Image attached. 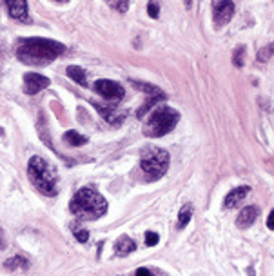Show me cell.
Wrapping results in <instances>:
<instances>
[{"instance_id":"cell-1","label":"cell","mask_w":274,"mask_h":276,"mask_svg":"<svg viewBox=\"0 0 274 276\" xmlns=\"http://www.w3.org/2000/svg\"><path fill=\"white\" fill-rule=\"evenodd\" d=\"M66 53V46L57 40H49L42 37L24 38L17 48V58L26 66L44 67L57 60L60 55Z\"/></svg>"},{"instance_id":"cell-2","label":"cell","mask_w":274,"mask_h":276,"mask_svg":"<svg viewBox=\"0 0 274 276\" xmlns=\"http://www.w3.org/2000/svg\"><path fill=\"white\" fill-rule=\"evenodd\" d=\"M69 211L80 220H96L107 211V202L93 187H82L69 202Z\"/></svg>"},{"instance_id":"cell-3","label":"cell","mask_w":274,"mask_h":276,"mask_svg":"<svg viewBox=\"0 0 274 276\" xmlns=\"http://www.w3.org/2000/svg\"><path fill=\"white\" fill-rule=\"evenodd\" d=\"M29 180L33 182L42 195L55 196L58 193V176L55 167L49 166L42 157H33L28 164Z\"/></svg>"},{"instance_id":"cell-4","label":"cell","mask_w":274,"mask_h":276,"mask_svg":"<svg viewBox=\"0 0 274 276\" xmlns=\"http://www.w3.org/2000/svg\"><path fill=\"white\" fill-rule=\"evenodd\" d=\"M178 120V111H175L173 107H169V105L158 107V109L149 114V120L144 124V134L149 138H160L164 134L171 133L176 127Z\"/></svg>"},{"instance_id":"cell-5","label":"cell","mask_w":274,"mask_h":276,"mask_svg":"<svg viewBox=\"0 0 274 276\" xmlns=\"http://www.w3.org/2000/svg\"><path fill=\"white\" fill-rule=\"evenodd\" d=\"M140 167H142L144 173L151 176L153 180H158L169 169V153L160 148L146 149L142 153V158H140Z\"/></svg>"},{"instance_id":"cell-6","label":"cell","mask_w":274,"mask_h":276,"mask_svg":"<svg viewBox=\"0 0 274 276\" xmlns=\"http://www.w3.org/2000/svg\"><path fill=\"white\" fill-rule=\"evenodd\" d=\"M95 91L98 95H102L105 100L109 102H114V104H118L120 100H123V96H125V91L123 87L120 86L118 82L114 80H107V78H100V80L95 82Z\"/></svg>"},{"instance_id":"cell-7","label":"cell","mask_w":274,"mask_h":276,"mask_svg":"<svg viewBox=\"0 0 274 276\" xmlns=\"http://www.w3.org/2000/svg\"><path fill=\"white\" fill-rule=\"evenodd\" d=\"M91 104L95 105V109L100 113V116L109 122L111 125H120L125 120V111H118V104H114V102H105V104H100V102H91Z\"/></svg>"},{"instance_id":"cell-8","label":"cell","mask_w":274,"mask_h":276,"mask_svg":"<svg viewBox=\"0 0 274 276\" xmlns=\"http://www.w3.org/2000/svg\"><path fill=\"white\" fill-rule=\"evenodd\" d=\"M51 84L48 76L40 75V73H26L24 75V93L26 95H37L42 89Z\"/></svg>"},{"instance_id":"cell-9","label":"cell","mask_w":274,"mask_h":276,"mask_svg":"<svg viewBox=\"0 0 274 276\" xmlns=\"http://www.w3.org/2000/svg\"><path fill=\"white\" fill-rule=\"evenodd\" d=\"M213 15H214V24L218 28L229 24L234 15V4L229 0H222V2H214L213 6Z\"/></svg>"},{"instance_id":"cell-10","label":"cell","mask_w":274,"mask_h":276,"mask_svg":"<svg viewBox=\"0 0 274 276\" xmlns=\"http://www.w3.org/2000/svg\"><path fill=\"white\" fill-rule=\"evenodd\" d=\"M6 8L10 11L11 19L19 20V22H24V24L31 22L29 11H28V2H26V0H10V2H6Z\"/></svg>"},{"instance_id":"cell-11","label":"cell","mask_w":274,"mask_h":276,"mask_svg":"<svg viewBox=\"0 0 274 276\" xmlns=\"http://www.w3.org/2000/svg\"><path fill=\"white\" fill-rule=\"evenodd\" d=\"M258 216H260V209L254 207V205H247V207H243V209L240 211V216H238V220H236V225L240 229H247L254 224Z\"/></svg>"},{"instance_id":"cell-12","label":"cell","mask_w":274,"mask_h":276,"mask_svg":"<svg viewBox=\"0 0 274 276\" xmlns=\"http://www.w3.org/2000/svg\"><path fill=\"white\" fill-rule=\"evenodd\" d=\"M250 187L249 186H241V187H236V189H232L229 195L225 196V200H223V207L227 209H234L240 205V202H243L247 195H249Z\"/></svg>"},{"instance_id":"cell-13","label":"cell","mask_w":274,"mask_h":276,"mask_svg":"<svg viewBox=\"0 0 274 276\" xmlns=\"http://www.w3.org/2000/svg\"><path fill=\"white\" fill-rule=\"evenodd\" d=\"M134 249H136V243L132 242V238L127 236V234H122V236L114 242V252H116L118 256H127Z\"/></svg>"},{"instance_id":"cell-14","label":"cell","mask_w":274,"mask_h":276,"mask_svg":"<svg viewBox=\"0 0 274 276\" xmlns=\"http://www.w3.org/2000/svg\"><path fill=\"white\" fill-rule=\"evenodd\" d=\"M4 267L10 272H22L29 267V262L22 256H13V258H10V260H6Z\"/></svg>"},{"instance_id":"cell-15","label":"cell","mask_w":274,"mask_h":276,"mask_svg":"<svg viewBox=\"0 0 274 276\" xmlns=\"http://www.w3.org/2000/svg\"><path fill=\"white\" fill-rule=\"evenodd\" d=\"M129 82H131V84L136 87V89L144 91V93H147L149 96H166V98H167V95L158 86H153V84H146V82H140V80H132V78Z\"/></svg>"},{"instance_id":"cell-16","label":"cell","mask_w":274,"mask_h":276,"mask_svg":"<svg viewBox=\"0 0 274 276\" xmlns=\"http://www.w3.org/2000/svg\"><path fill=\"white\" fill-rule=\"evenodd\" d=\"M66 75L69 76L73 82H76V84L87 86V73H85L80 66H69L66 69Z\"/></svg>"},{"instance_id":"cell-17","label":"cell","mask_w":274,"mask_h":276,"mask_svg":"<svg viewBox=\"0 0 274 276\" xmlns=\"http://www.w3.org/2000/svg\"><path fill=\"white\" fill-rule=\"evenodd\" d=\"M64 142H66L67 146H71V148H80V146L87 144V136L76 133V131H67V133L64 134Z\"/></svg>"},{"instance_id":"cell-18","label":"cell","mask_w":274,"mask_h":276,"mask_svg":"<svg viewBox=\"0 0 274 276\" xmlns=\"http://www.w3.org/2000/svg\"><path fill=\"white\" fill-rule=\"evenodd\" d=\"M162 100H166V96H147V100L144 102V105L136 111V116H138V118H144V116H146V114L149 113V111H151L153 107H155V105L158 104V102H162Z\"/></svg>"},{"instance_id":"cell-19","label":"cell","mask_w":274,"mask_h":276,"mask_svg":"<svg viewBox=\"0 0 274 276\" xmlns=\"http://www.w3.org/2000/svg\"><path fill=\"white\" fill-rule=\"evenodd\" d=\"M191 218H193V205L187 204L178 214V229H184L191 222Z\"/></svg>"},{"instance_id":"cell-20","label":"cell","mask_w":274,"mask_h":276,"mask_svg":"<svg viewBox=\"0 0 274 276\" xmlns=\"http://www.w3.org/2000/svg\"><path fill=\"white\" fill-rule=\"evenodd\" d=\"M274 55V42L269 44V46H265L263 49H260V53H258V60L260 62H267L269 58H272Z\"/></svg>"},{"instance_id":"cell-21","label":"cell","mask_w":274,"mask_h":276,"mask_svg":"<svg viewBox=\"0 0 274 276\" xmlns=\"http://www.w3.org/2000/svg\"><path fill=\"white\" fill-rule=\"evenodd\" d=\"M243 55H245V48H243V46L236 48V51H234V57H232V64H234L236 67L243 66Z\"/></svg>"},{"instance_id":"cell-22","label":"cell","mask_w":274,"mask_h":276,"mask_svg":"<svg viewBox=\"0 0 274 276\" xmlns=\"http://www.w3.org/2000/svg\"><path fill=\"white\" fill-rule=\"evenodd\" d=\"M158 240H160V236H158V233H155V231H147V233H146V245H147V247H153V245H156V243H158Z\"/></svg>"},{"instance_id":"cell-23","label":"cell","mask_w":274,"mask_h":276,"mask_svg":"<svg viewBox=\"0 0 274 276\" xmlns=\"http://www.w3.org/2000/svg\"><path fill=\"white\" fill-rule=\"evenodd\" d=\"M147 13H149V17H153V19H158V15H160L158 4H156V2H149V4H147Z\"/></svg>"},{"instance_id":"cell-24","label":"cell","mask_w":274,"mask_h":276,"mask_svg":"<svg viewBox=\"0 0 274 276\" xmlns=\"http://www.w3.org/2000/svg\"><path fill=\"white\" fill-rule=\"evenodd\" d=\"M75 238L78 240L80 243H85L87 240H89V233H87L85 229H76V231H75Z\"/></svg>"},{"instance_id":"cell-25","label":"cell","mask_w":274,"mask_h":276,"mask_svg":"<svg viewBox=\"0 0 274 276\" xmlns=\"http://www.w3.org/2000/svg\"><path fill=\"white\" fill-rule=\"evenodd\" d=\"M109 8H113V10H116V11H120V13H123V11H127V8H129V2H111L109 4Z\"/></svg>"},{"instance_id":"cell-26","label":"cell","mask_w":274,"mask_h":276,"mask_svg":"<svg viewBox=\"0 0 274 276\" xmlns=\"http://www.w3.org/2000/svg\"><path fill=\"white\" fill-rule=\"evenodd\" d=\"M267 227H269V229H272V231H274V209L270 211L269 218H267Z\"/></svg>"},{"instance_id":"cell-27","label":"cell","mask_w":274,"mask_h":276,"mask_svg":"<svg viewBox=\"0 0 274 276\" xmlns=\"http://www.w3.org/2000/svg\"><path fill=\"white\" fill-rule=\"evenodd\" d=\"M136 276H151V272L147 271L146 267H140V269L136 271Z\"/></svg>"},{"instance_id":"cell-28","label":"cell","mask_w":274,"mask_h":276,"mask_svg":"<svg viewBox=\"0 0 274 276\" xmlns=\"http://www.w3.org/2000/svg\"><path fill=\"white\" fill-rule=\"evenodd\" d=\"M6 247V240H4V234H2V229H0V249Z\"/></svg>"},{"instance_id":"cell-29","label":"cell","mask_w":274,"mask_h":276,"mask_svg":"<svg viewBox=\"0 0 274 276\" xmlns=\"http://www.w3.org/2000/svg\"><path fill=\"white\" fill-rule=\"evenodd\" d=\"M2 60H4V58H2V51H0V73H2Z\"/></svg>"}]
</instances>
